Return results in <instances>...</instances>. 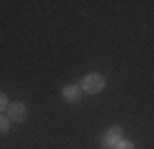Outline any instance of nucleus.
<instances>
[{
    "instance_id": "1",
    "label": "nucleus",
    "mask_w": 154,
    "mask_h": 149,
    "mask_svg": "<svg viewBox=\"0 0 154 149\" xmlns=\"http://www.w3.org/2000/svg\"><path fill=\"white\" fill-rule=\"evenodd\" d=\"M82 89H85L87 95H97V92H102V89H104V77L97 75V72H94V75H87V77L82 79Z\"/></svg>"
},
{
    "instance_id": "2",
    "label": "nucleus",
    "mask_w": 154,
    "mask_h": 149,
    "mask_svg": "<svg viewBox=\"0 0 154 149\" xmlns=\"http://www.w3.org/2000/svg\"><path fill=\"white\" fill-rule=\"evenodd\" d=\"M119 142H122V129H119V127H109L107 132L102 134L100 147H102V149H114Z\"/></svg>"
},
{
    "instance_id": "3",
    "label": "nucleus",
    "mask_w": 154,
    "mask_h": 149,
    "mask_svg": "<svg viewBox=\"0 0 154 149\" xmlns=\"http://www.w3.org/2000/svg\"><path fill=\"white\" fill-rule=\"evenodd\" d=\"M25 114H27V109H25V104H23V102L8 104V119H10V122H23Z\"/></svg>"
},
{
    "instance_id": "4",
    "label": "nucleus",
    "mask_w": 154,
    "mask_h": 149,
    "mask_svg": "<svg viewBox=\"0 0 154 149\" xmlns=\"http://www.w3.org/2000/svg\"><path fill=\"white\" fill-rule=\"evenodd\" d=\"M62 97H65V102L77 104V102H80V97H82V89L77 87V85H67V87L62 89Z\"/></svg>"
},
{
    "instance_id": "5",
    "label": "nucleus",
    "mask_w": 154,
    "mask_h": 149,
    "mask_svg": "<svg viewBox=\"0 0 154 149\" xmlns=\"http://www.w3.org/2000/svg\"><path fill=\"white\" fill-rule=\"evenodd\" d=\"M8 127H10V119H8V117H0V134H5Z\"/></svg>"
},
{
    "instance_id": "6",
    "label": "nucleus",
    "mask_w": 154,
    "mask_h": 149,
    "mask_svg": "<svg viewBox=\"0 0 154 149\" xmlns=\"http://www.w3.org/2000/svg\"><path fill=\"white\" fill-rule=\"evenodd\" d=\"M114 149H137V147H134L132 142H124V139H122V142H119L117 147H114Z\"/></svg>"
},
{
    "instance_id": "7",
    "label": "nucleus",
    "mask_w": 154,
    "mask_h": 149,
    "mask_svg": "<svg viewBox=\"0 0 154 149\" xmlns=\"http://www.w3.org/2000/svg\"><path fill=\"white\" fill-rule=\"evenodd\" d=\"M3 109H8V97L0 92V112H3Z\"/></svg>"
}]
</instances>
